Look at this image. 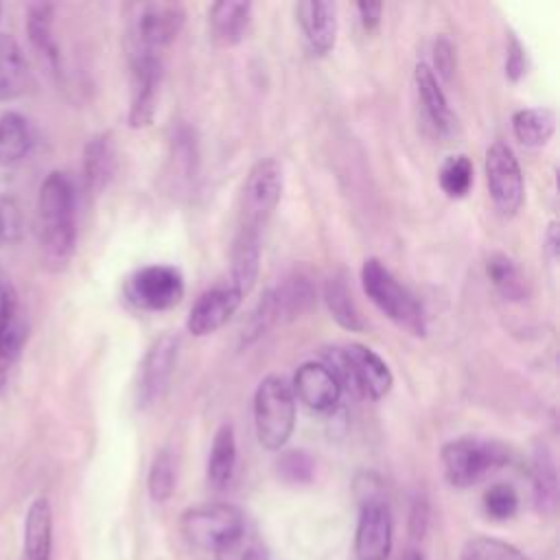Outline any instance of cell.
Wrapping results in <instances>:
<instances>
[{
  "instance_id": "32",
  "label": "cell",
  "mask_w": 560,
  "mask_h": 560,
  "mask_svg": "<svg viewBox=\"0 0 560 560\" xmlns=\"http://www.w3.org/2000/svg\"><path fill=\"white\" fill-rule=\"evenodd\" d=\"M28 35L33 46L48 59L52 68L59 63L57 44L52 37V7L50 4H33L28 11Z\"/></svg>"
},
{
  "instance_id": "42",
  "label": "cell",
  "mask_w": 560,
  "mask_h": 560,
  "mask_svg": "<svg viewBox=\"0 0 560 560\" xmlns=\"http://www.w3.org/2000/svg\"><path fill=\"white\" fill-rule=\"evenodd\" d=\"M357 13L359 20L363 24L365 31H374L381 24V15H383V4L381 2H370V0H361L357 2Z\"/></svg>"
},
{
  "instance_id": "22",
  "label": "cell",
  "mask_w": 560,
  "mask_h": 560,
  "mask_svg": "<svg viewBox=\"0 0 560 560\" xmlns=\"http://www.w3.org/2000/svg\"><path fill=\"white\" fill-rule=\"evenodd\" d=\"M168 164L175 186L188 188L199 171V142L195 129L179 122L168 140Z\"/></svg>"
},
{
  "instance_id": "44",
  "label": "cell",
  "mask_w": 560,
  "mask_h": 560,
  "mask_svg": "<svg viewBox=\"0 0 560 560\" xmlns=\"http://www.w3.org/2000/svg\"><path fill=\"white\" fill-rule=\"evenodd\" d=\"M402 560H424V556L420 551H407Z\"/></svg>"
},
{
  "instance_id": "8",
  "label": "cell",
  "mask_w": 560,
  "mask_h": 560,
  "mask_svg": "<svg viewBox=\"0 0 560 560\" xmlns=\"http://www.w3.org/2000/svg\"><path fill=\"white\" fill-rule=\"evenodd\" d=\"M184 276L173 265H147L125 282L127 300L140 311H168L184 298Z\"/></svg>"
},
{
  "instance_id": "24",
  "label": "cell",
  "mask_w": 560,
  "mask_h": 560,
  "mask_svg": "<svg viewBox=\"0 0 560 560\" xmlns=\"http://www.w3.org/2000/svg\"><path fill=\"white\" fill-rule=\"evenodd\" d=\"M52 549V510L48 499L39 497L28 505L24 518V556L26 560H50Z\"/></svg>"
},
{
  "instance_id": "40",
  "label": "cell",
  "mask_w": 560,
  "mask_h": 560,
  "mask_svg": "<svg viewBox=\"0 0 560 560\" xmlns=\"http://www.w3.org/2000/svg\"><path fill=\"white\" fill-rule=\"evenodd\" d=\"M433 66L438 70L435 77L444 79V81H451L453 79V72H455V66H457V50L453 46V42L446 37V35H440L435 42H433ZM433 70V72H435Z\"/></svg>"
},
{
  "instance_id": "16",
  "label": "cell",
  "mask_w": 560,
  "mask_h": 560,
  "mask_svg": "<svg viewBox=\"0 0 560 560\" xmlns=\"http://www.w3.org/2000/svg\"><path fill=\"white\" fill-rule=\"evenodd\" d=\"M306 46L313 55H326L337 42V7L324 0H306L295 4Z\"/></svg>"
},
{
  "instance_id": "34",
  "label": "cell",
  "mask_w": 560,
  "mask_h": 560,
  "mask_svg": "<svg viewBox=\"0 0 560 560\" xmlns=\"http://www.w3.org/2000/svg\"><path fill=\"white\" fill-rule=\"evenodd\" d=\"M440 188L444 190L446 197L451 199H462L468 195L472 179H475V171H472V162L466 155H451L442 168H440Z\"/></svg>"
},
{
  "instance_id": "26",
  "label": "cell",
  "mask_w": 560,
  "mask_h": 560,
  "mask_svg": "<svg viewBox=\"0 0 560 560\" xmlns=\"http://www.w3.org/2000/svg\"><path fill=\"white\" fill-rule=\"evenodd\" d=\"M234 468H236V435H234V427L223 422L212 438V446L208 455L210 486H214L217 490L225 488L234 477Z\"/></svg>"
},
{
  "instance_id": "11",
  "label": "cell",
  "mask_w": 560,
  "mask_h": 560,
  "mask_svg": "<svg viewBox=\"0 0 560 560\" xmlns=\"http://www.w3.org/2000/svg\"><path fill=\"white\" fill-rule=\"evenodd\" d=\"M245 525L243 512L230 503H206L182 514V532L186 540L210 551Z\"/></svg>"
},
{
  "instance_id": "14",
  "label": "cell",
  "mask_w": 560,
  "mask_h": 560,
  "mask_svg": "<svg viewBox=\"0 0 560 560\" xmlns=\"http://www.w3.org/2000/svg\"><path fill=\"white\" fill-rule=\"evenodd\" d=\"M243 302V293L230 282L206 289L188 311L186 328L195 337H208L217 332L236 313Z\"/></svg>"
},
{
  "instance_id": "19",
  "label": "cell",
  "mask_w": 560,
  "mask_h": 560,
  "mask_svg": "<svg viewBox=\"0 0 560 560\" xmlns=\"http://www.w3.org/2000/svg\"><path fill=\"white\" fill-rule=\"evenodd\" d=\"M252 2L243 0H219L210 7L212 37L221 46H236L247 37L252 24Z\"/></svg>"
},
{
  "instance_id": "41",
  "label": "cell",
  "mask_w": 560,
  "mask_h": 560,
  "mask_svg": "<svg viewBox=\"0 0 560 560\" xmlns=\"http://www.w3.org/2000/svg\"><path fill=\"white\" fill-rule=\"evenodd\" d=\"M527 72V55L523 44L510 35L508 37V48H505V77L510 81H518Z\"/></svg>"
},
{
  "instance_id": "17",
  "label": "cell",
  "mask_w": 560,
  "mask_h": 560,
  "mask_svg": "<svg viewBox=\"0 0 560 560\" xmlns=\"http://www.w3.org/2000/svg\"><path fill=\"white\" fill-rule=\"evenodd\" d=\"M260 230L238 225L230 254V284L247 295L258 278L260 267Z\"/></svg>"
},
{
  "instance_id": "12",
  "label": "cell",
  "mask_w": 560,
  "mask_h": 560,
  "mask_svg": "<svg viewBox=\"0 0 560 560\" xmlns=\"http://www.w3.org/2000/svg\"><path fill=\"white\" fill-rule=\"evenodd\" d=\"M164 74V61L158 52L131 50V103L127 122L133 129L149 127L158 112V94Z\"/></svg>"
},
{
  "instance_id": "38",
  "label": "cell",
  "mask_w": 560,
  "mask_h": 560,
  "mask_svg": "<svg viewBox=\"0 0 560 560\" xmlns=\"http://www.w3.org/2000/svg\"><path fill=\"white\" fill-rule=\"evenodd\" d=\"M483 510L494 521L512 518L518 510V494L510 483H494L483 494Z\"/></svg>"
},
{
  "instance_id": "3",
  "label": "cell",
  "mask_w": 560,
  "mask_h": 560,
  "mask_svg": "<svg viewBox=\"0 0 560 560\" xmlns=\"http://www.w3.org/2000/svg\"><path fill=\"white\" fill-rule=\"evenodd\" d=\"M361 287L370 302L398 328L409 335L422 337L427 332V317L416 295L381 262L378 258H365L361 267Z\"/></svg>"
},
{
  "instance_id": "28",
  "label": "cell",
  "mask_w": 560,
  "mask_h": 560,
  "mask_svg": "<svg viewBox=\"0 0 560 560\" xmlns=\"http://www.w3.org/2000/svg\"><path fill=\"white\" fill-rule=\"evenodd\" d=\"M486 276L503 300L521 302L527 298V280L508 254L492 252L486 258Z\"/></svg>"
},
{
  "instance_id": "2",
  "label": "cell",
  "mask_w": 560,
  "mask_h": 560,
  "mask_svg": "<svg viewBox=\"0 0 560 560\" xmlns=\"http://www.w3.org/2000/svg\"><path fill=\"white\" fill-rule=\"evenodd\" d=\"M326 368L337 378L341 392L348 389L354 396L378 400L389 394L394 376L387 363L363 343H343L324 350Z\"/></svg>"
},
{
  "instance_id": "4",
  "label": "cell",
  "mask_w": 560,
  "mask_h": 560,
  "mask_svg": "<svg viewBox=\"0 0 560 560\" xmlns=\"http://www.w3.org/2000/svg\"><path fill=\"white\" fill-rule=\"evenodd\" d=\"M295 427V396L280 374L265 376L254 392V429L262 448L280 451Z\"/></svg>"
},
{
  "instance_id": "5",
  "label": "cell",
  "mask_w": 560,
  "mask_h": 560,
  "mask_svg": "<svg viewBox=\"0 0 560 560\" xmlns=\"http://www.w3.org/2000/svg\"><path fill=\"white\" fill-rule=\"evenodd\" d=\"M444 477L455 488H470L510 462L505 444L488 438H457L442 446Z\"/></svg>"
},
{
  "instance_id": "30",
  "label": "cell",
  "mask_w": 560,
  "mask_h": 560,
  "mask_svg": "<svg viewBox=\"0 0 560 560\" xmlns=\"http://www.w3.org/2000/svg\"><path fill=\"white\" fill-rule=\"evenodd\" d=\"M33 144L31 127L24 116L7 112L0 116V164L9 166L20 162Z\"/></svg>"
},
{
  "instance_id": "33",
  "label": "cell",
  "mask_w": 560,
  "mask_h": 560,
  "mask_svg": "<svg viewBox=\"0 0 560 560\" xmlns=\"http://www.w3.org/2000/svg\"><path fill=\"white\" fill-rule=\"evenodd\" d=\"M459 560H532V558L518 547H514L512 542L490 538V536H475L462 547Z\"/></svg>"
},
{
  "instance_id": "21",
  "label": "cell",
  "mask_w": 560,
  "mask_h": 560,
  "mask_svg": "<svg viewBox=\"0 0 560 560\" xmlns=\"http://www.w3.org/2000/svg\"><path fill=\"white\" fill-rule=\"evenodd\" d=\"M26 339V324L11 287L0 293V385Z\"/></svg>"
},
{
  "instance_id": "7",
  "label": "cell",
  "mask_w": 560,
  "mask_h": 560,
  "mask_svg": "<svg viewBox=\"0 0 560 560\" xmlns=\"http://www.w3.org/2000/svg\"><path fill=\"white\" fill-rule=\"evenodd\" d=\"M282 186H284V175H282V164L276 158H262L258 160L245 182H243V192H241V223L245 228L260 230L273 214L280 197H282Z\"/></svg>"
},
{
  "instance_id": "18",
  "label": "cell",
  "mask_w": 560,
  "mask_h": 560,
  "mask_svg": "<svg viewBox=\"0 0 560 560\" xmlns=\"http://www.w3.org/2000/svg\"><path fill=\"white\" fill-rule=\"evenodd\" d=\"M413 81H416V90H418V96H420V103L424 107V114L429 118V122L433 125V129L440 133V136H448L453 133L455 129V116L448 107V101H446V94L433 72V68L424 61L416 63V70H413Z\"/></svg>"
},
{
  "instance_id": "15",
  "label": "cell",
  "mask_w": 560,
  "mask_h": 560,
  "mask_svg": "<svg viewBox=\"0 0 560 560\" xmlns=\"http://www.w3.org/2000/svg\"><path fill=\"white\" fill-rule=\"evenodd\" d=\"M291 389H293V396L300 398V402H304L308 409L319 413L335 409L341 396V387L332 376V372L324 363H315V361L302 363L298 368V372L293 374Z\"/></svg>"
},
{
  "instance_id": "37",
  "label": "cell",
  "mask_w": 560,
  "mask_h": 560,
  "mask_svg": "<svg viewBox=\"0 0 560 560\" xmlns=\"http://www.w3.org/2000/svg\"><path fill=\"white\" fill-rule=\"evenodd\" d=\"M276 470L287 483H308L315 477V459L302 448H291L280 453Z\"/></svg>"
},
{
  "instance_id": "13",
  "label": "cell",
  "mask_w": 560,
  "mask_h": 560,
  "mask_svg": "<svg viewBox=\"0 0 560 560\" xmlns=\"http://www.w3.org/2000/svg\"><path fill=\"white\" fill-rule=\"evenodd\" d=\"M394 540L392 512L381 494L361 499L357 532H354V553L357 560H387Z\"/></svg>"
},
{
  "instance_id": "25",
  "label": "cell",
  "mask_w": 560,
  "mask_h": 560,
  "mask_svg": "<svg viewBox=\"0 0 560 560\" xmlns=\"http://www.w3.org/2000/svg\"><path fill=\"white\" fill-rule=\"evenodd\" d=\"M116 173V149L114 142L107 133L94 136L85 144L83 153V175H85V186L90 192H101L107 188Z\"/></svg>"
},
{
  "instance_id": "20",
  "label": "cell",
  "mask_w": 560,
  "mask_h": 560,
  "mask_svg": "<svg viewBox=\"0 0 560 560\" xmlns=\"http://www.w3.org/2000/svg\"><path fill=\"white\" fill-rule=\"evenodd\" d=\"M265 293L269 298L276 324L291 322L315 304V287L304 276H291Z\"/></svg>"
},
{
  "instance_id": "45",
  "label": "cell",
  "mask_w": 560,
  "mask_h": 560,
  "mask_svg": "<svg viewBox=\"0 0 560 560\" xmlns=\"http://www.w3.org/2000/svg\"><path fill=\"white\" fill-rule=\"evenodd\" d=\"M7 287H9V284L4 282V273H2V267H0V293H2Z\"/></svg>"
},
{
  "instance_id": "36",
  "label": "cell",
  "mask_w": 560,
  "mask_h": 560,
  "mask_svg": "<svg viewBox=\"0 0 560 560\" xmlns=\"http://www.w3.org/2000/svg\"><path fill=\"white\" fill-rule=\"evenodd\" d=\"M149 494L153 501L162 503L173 494L175 488V464H173V455L168 448H162L155 453L151 468H149Z\"/></svg>"
},
{
  "instance_id": "1",
  "label": "cell",
  "mask_w": 560,
  "mask_h": 560,
  "mask_svg": "<svg viewBox=\"0 0 560 560\" xmlns=\"http://www.w3.org/2000/svg\"><path fill=\"white\" fill-rule=\"evenodd\" d=\"M37 236L44 260L50 267H63L77 241V190L63 171H52L37 195Z\"/></svg>"
},
{
  "instance_id": "29",
  "label": "cell",
  "mask_w": 560,
  "mask_h": 560,
  "mask_svg": "<svg viewBox=\"0 0 560 560\" xmlns=\"http://www.w3.org/2000/svg\"><path fill=\"white\" fill-rule=\"evenodd\" d=\"M324 302L330 311V317L346 330L359 332L365 328L363 315L350 293L348 282L341 276H332L324 284Z\"/></svg>"
},
{
  "instance_id": "43",
  "label": "cell",
  "mask_w": 560,
  "mask_h": 560,
  "mask_svg": "<svg viewBox=\"0 0 560 560\" xmlns=\"http://www.w3.org/2000/svg\"><path fill=\"white\" fill-rule=\"evenodd\" d=\"M556 223L551 221L549 223V230H547V247H549V254H551V258L556 256V252H558V238H556Z\"/></svg>"
},
{
  "instance_id": "9",
  "label": "cell",
  "mask_w": 560,
  "mask_h": 560,
  "mask_svg": "<svg viewBox=\"0 0 560 560\" xmlns=\"http://www.w3.org/2000/svg\"><path fill=\"white\" fill-rule=\"evenodd\" d=\"M483 168L494 208L503 217H514L525 201V182L516 155L508 144L494 142L486 151Z\"/></svg>"
},
{
  "instance_id": "31",
  "label": "cell",
  "mask_w": 560,
  "mask_h": 560,
  "mask_svg": "<svg viewBox=\"0 0 560 560\" xmlns=\"http://www.w3.org/2000/svg\"><path fill=\"white\" fill-rule=\"evenodd\" d=\"M214 560H269L265 542L245 525L212 549Z\"/></svg>"
},
{
  "instance_id": "35",
  "label": "cell",
  "mask_w": 560,
  "mask_h": 560,
  "mask_svg": "<svg viewBox=\"0 0 560 560\" xmlns=\"http://www.w3.org/2000/svg\"><path fill=\"white\" fill-rule=\"evenodd\" d=\"M532 481H534V497L540 508L553 503L556 497V464L551 453L545 446H538L532 457Z\"/></svg>"
},
{
  "instance_id": "27",
  "label": "cell",
  "mask_w": 560,
  "mask_h": 560,
  "mask_svg": "<svg viewBox=\"0 0 560 560\" xmlns=\"http://www.w3.org/2000/svg\"><path fill=\"white\" fill-rule=\"evenodd\" d=\"M556 131V114L549 107H525L512 116V133L523 147H542Z\"/></svg>"
},
{
  "instance_id": "6",
  "label": "cell",
  "mask_w": 560,
  "mask_h": 560,
  "mask_svg": "<svg viewBox=\"0 0 560 560\" xmlns=\"http://www.w3.org/2000/svg\"><path fill=\"white\" fill-rule=\"evenodd\" d=\"M186 11L179 2H140L133 4L131 13V50L158 52L171 46L182 33Z\"/></svg>"
},
{
  "instance_id": "39",
  "label": "cell",
  "mask_w": 560,
  "mask_h": 560,
  "mask_svg": "<svg viewBox=\"0 0 560 560\" xmlns=\"http://www.w3.org/2000/svg\"><path fill=\"white\" fill-rule=\"evenodd\" d=\"M22 234V212L11 197H0V243H13Z\"/></svg>"
},
{
  "instance_id": "23",
  "label": "cell",
  "mask_w": 560,
  "mask_h": 560,
  "mask_svg": "<svg viewBox=\"0 0 560 560\" xmlns=\"http://www.w3.org/2000/svg\"><path fill=\"white\" fill-rule=\"evenodd\" d=\"M31 83L28 61L9 33H0V101H9L26 92Z\"/></svg>"
},
{
  "instance_id": "10",
  "label": "cell",
  "mask_w": 560,
  "mask_h": 560,
  "mask_svg": "<svg viewBox=\"0 0 560 560\" xmlns=\"http://www.w3.org/2000/svg\"><path fill=\"white\" fill-rule=\"evenodd\" d=\"M179 354V337L173 332L160 335L140 361L136 381V402L138 407H153L160 402L171 385Z\"/></svg>"
}]
</instances>
